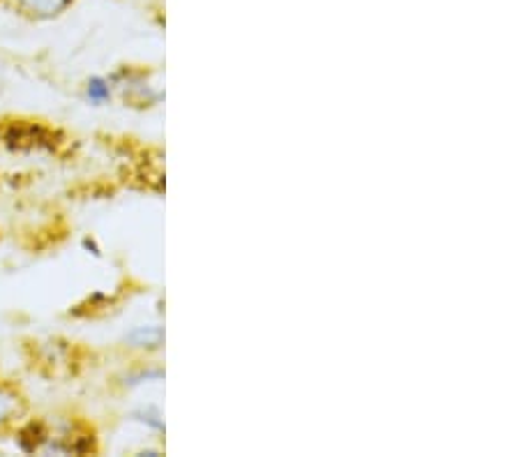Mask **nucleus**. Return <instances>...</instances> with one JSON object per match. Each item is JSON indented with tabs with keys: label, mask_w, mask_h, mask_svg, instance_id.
Masks as SVG:
<instances>
[{
	"label": "nucleus",
	"mask_w": 519,
	"mask_h": 457,
	"mask_svg": "<svg viewBox=\"0 0 519 457\" xmlns=\"http://www.w3.org/2000/svg\"><path fill=\"white\" fill-rule=\"evenodd\" d=\"M88 95L93 99H102L104 95H106V89H104L102 81H93L90 83V89H88Z\"/></svg>",
	"instance_id": "7ed1b4c3"
},
{
	"label": "nucleus",
	"mask_w": 519,
	"mask_h": 457,
	"mask_svg": "<svg viewBox=\"0 0 519 457\" xmlns=\"http://www.w3.org/2000/svg\"><path fill=\"white\" fill-rule=\"evenodd\" d=\"M12 409H14V397L7 395L5 391H0V423H3V420H7V416L12 413Z\"/></svg>",
	"instance_id": "f03ea898"
},
{
	"label": "nucleus",
	"mask_w": 519,
	"mask_h": 457,
	"mask_svg": "<svg viewBox=\"0 0 519 457\" xmlns=\"http://www.w3.org/2000/svg\"><path fill=\"white\" fill-rule=\"evenodd\" d=\"M21 7L30 14H38V17H51L55 12H61L63 7L70 3V0H19Z\"/></svg>",
	"instance_id": "f257e3e1"
}]
</instances>
